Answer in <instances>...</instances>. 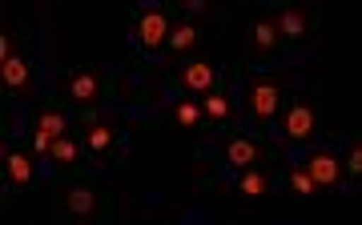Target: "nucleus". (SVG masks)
<instances>
[{
	"label": "nucleus",
	"instance_id": "7",
	"mask_svg": "<svg viewBox=\"0 0 362 225\" xmlns=\"http://www.w3.org/2000/svg\"><path fill=\"white\" fill-rule=\"evenodd\" d=\"M226 161H230V169H254L262 161V153H258V145L250 141V137H233L230 145H226Z\"/></svg>",
	"mask_w": 362,
	"mask_h": 225
},
{
	"label": "nucleus",
	"instance_id": "11",
	"mask_svg": "<svg viewBox=\"0 0 362 225\" xmlns=\"http://www.w3.org/2000/svg\"><path fill=\"white\" fill-rule=\"evenodd\" d=\"M4 169H8V181H13V186H28V181H33V157H28V153L4 149Z\"/></svg>",
	"mask_w": 362,
	"mask_h": 225
},
{
	"label": "nucleus",
	"instance_id": "16",
	"mask_svg": "<svg viewBox=\"0 0 362 225\" xmlns=\"http://www.w3.org/2000/svg\"><path fill=\"white\" fill-rule=\"evenodd\" d=\"M197 44V28L189 25V20H181V25L169 28V49H177V53H189Z\"/></svg>",
	"mask_w": 362,
	"mask_h": 225
},
{
	"label": "nucleus",
	"instance_id": "12",
	"mask_svg": "<svg viewBox=\"0 0 362 225\" xmlns=\"http://www.w3.org/2000/svg\"><path fill=\"white\" fill-rule=\"evenodd\" d=\"M113 141H117L113 125H101V121H97V125H89V129H85V149H89V153H97V157H101V153H109V149H113Z\"/></svg>",
	"mask_w": 362,
	"mask_h": 225
},
{
	"label": "nucleus",
	"instance_id": "9",
	"mask_svg": "<svg viewBox=\"0 0 362 225\" xmlns=\"http://www.w3.org/2000/svg\"><path fill=\"white\" fill-rule=\"evenodd\" d=\"M274 28H278V37H306V8H282V13L274 16Z\"/></svg>",
	"mask_w": 362,
	"mask_h": 225
},
{
	"label": "nucleus",
	"instance_id": "19",
	"mask_svg": "<svg viewBox=\"0 0 362 225\" xmlns=\"http://www.w3.org/2000/svg\"><path fill=\"white\" fill-rule=\"evenodd\" d=\"M69 209L73 213H93L97 209V193L89 186H73L69 189Z\"/></svg>",
	"mask_w": 362,
	"mask_h": 225
},
{
	"label": "nucleus",
	"instance_id": "4",
	"mask_svg": "<svg viewBox=\"0 0 362 225\" xmlns=\"http://www.w3.org/2000/svg\"><path fill=\"white\" fill-rule=\"evenodd\" d=\"M302 169L314 177V186H318V189H330V186L342 181V161H338L330 149H310L306 161H302Z\"/></svg>",
	"mask_w": 362,
	"mask_h": 225
},
{
	"label": "nucleus",
	"instance_id": "22",
	"mask_svg": "<svg viewBox=\"0 0 362 225\" xmlns=\"http://www.w3.org/2000/svg\"><path fill=\"white\" fill-rule=\"evenodd\" d=\"M189 225H197V221H189Z\"/></svg>",
	"mask_w": 362,
	"mask_h": 225
},
{
	"label": "nucleus",
	"instance_id": "18",
	"mask_svg": "<svg viewBox=\"0 0 362 225\" xmlns=\"http://www.w3.org/2000/svg\"><path fill=\"white\" fill-rule=\"evenodd\" d=\"M173 121H177V125H185V129H197V125L206 121V113H202V105H197V101H177V105H173Z\"/></svg>",
	"mask_w": 362,
	"mask_h": 225
},
{
	"label": "nucleus",
	"instance_id": "10",
	"mask_svg": "<svg viewBox=\"0 0 362 225\" xmlns=\"http://www.w3.org/2000/svg\"><path fill=\"white\" fill-rule=\"evenodd\" d=\"M278 28H274V16H262V20H254L250 25V44L258 49V53H270V49H278Z\"/></svg>",
	"mask_w": 362,
	"mask_h": 225
},
{
	"label": "nucleus",
	"instance_id": "14",
	"mask_svg": "<svg viewBox=\"0 0 362 225\" xmlns=\"http://www.w3.org/2000/svg\"><path fill=\"white\" fill-rule=\"evenodd\" d=\"M37 133H45V137H52V141H61V137H69V121L57 113V109H40L37 117Z\"/></svg>",
	"mask_w": 362,
	"mask_h": 225
},
{
	"label": "nucleus",
	"instance_id": "13",
	"mask_svg": "<svg viewBox=\"0 0 362 225\" xmlns=\"http://www.w3.org/2000/svg\"><path fill=\"white\" fill-rule=\"evenodd\" d=\"M0 77H4V85H8L13 93L28 89V61H25V56H13V61H4V65H0Z\"/></svg>",
	"mask_w": 362,
	"mask_h": 225
},
{
	"label": "nucleus",
	"instance_id": "8",
	"mask_svg": "<svg viewBox=\"0 0 362 225\" xmlns=\"http://www.w3.org/2000/svg\"><path fill=\"white\" fill-rule=\"evenodd\" d=\"M270 186H274L270 173L258 169V165H254V169H242L238 177H233V189H238L242 197H266V193H270Z\"/></svg>",
	"mask_w": 362,
	"mask_h": 225
},
{
	"label": "nucleus",
	"instance_id": "21",
	"mask_svg": "<svg viewBox=\"0 0 362 225\" xmlns=\"http://www.w3.org/2000/svg\"><path fill=\"white\" fill-rule=\"evenodd\" d=\"M346 169H350V173H362V145H358V141H354V145H350V157H346Z\"/></svg>",
	"mask_w": 362,
	"mask_h": 225
},
{
	"label": "nucleus",
	"instance_id": "17",
	"mask_svg": "<svg viewBox=\"0 0 362 225\" xmlns=\"http://www.w3.org/2000/svg\"><path fill=\"white\" fill-rule=\"evenodd\" d=\"M230 109H233V105H230V97L218 93V89L202 97V113H206L209 121H226V117H230Z\"/></svg>",
	"mask_w": 362,
	"mask_h": 225
},
{
	"label": "nucleus",
	"instance_id": "6",
	"mask_svg": "<svg viewBox=\"0 0 362 225\" xmlns=\"http://www.w3.org/2000/svg\"><path fill=\"white\" fill-rule=\"evenodd\" d=\"M69 97H73L77 105H97V97H101V77H97V68H73V77H69Z\"/></svg>",
	"mask_w": 362,
	"mask_h": 225
},
{
	"label": "nucleus",
	"instance_id": "20",
	"mask_svg": "<svg viewBox=\"0 0 362 225\" xmlns=\"http://www.w3.org/2000/svg\"><path fill=\"white\" fill-rule=\"evenodd\" d=\"M290 189H294L298 197H314V193H318L314 177H310L306 169H302V165H294V169H290Z\"/></svg>",
	"mask_w": 362,
	"mask_h": 225
},
{
	"label": "nucleus",
	"instance_id": "15",
	"mask_svg": "<svg viewBox=\"0 0 362 225\" xmlns=\"http://www.w3.org/2000/svg\"><path fill=\"white\" fill-rule=\"evenodd\" d=\"M81 153H85V145H77V137L69 133V137H61V141H52L49 161H57V165H69V161H77Z\"/></svg>",
	"mask_w": 362,
	"mask_h": 225
},
{
	"label": "nucleus",
	"instance_id": "2",
	"mask_svg": "<svg viewBox=\"0 0 362 225\" xmlns=\"http://www.w3.org/2000/svg\"><path fill=\"white\" fill-rule=\"evenodd\" d=\"M274 121H278V133L286 141H310L314 129H318V113H314L310 101H290Z\"/></svg>",
	"mask_w": 362,
	"mask_h": 225
},
{
	"label": "nucleus",
	"instance_id": "3",
	"mask_svg": "<svg viewBox=\"0 0 362 225\" xmlns=\"http://www.w3.org/2000/svg\"><path fill=\"white\" fill-rule=\"evenodd\" d=\"M133 40L141 44V49H161V44H169V20L161 8H141V16H137V25H133Z\"/></svg>",
	"mask_w": 362,
	"mask_h": 225
},
{
	"label": "nucleus",
	"instance_id": "5",
	"mask_svg": "<svg viewBox=\"0 0 362 225\" xmlns=\"http://www.w3.org/2000/svg\"><path fill=\"white\" fill-rule=\"evenodd\" d=\"M177 85L185 93H214V85H218V68L209 65V61H189V65L177 68Z\"/></svg>",
	"mask_w": 362,
	"mask_h": 225
},
{
	"label": "nucleus",
	"instance_id": "1",
	"mask_svg": "<svg viewBox=\"0 0 362 225\" xmlns=\"http://www.w3.org/2000/svg\"><path fill=\"white\" fill-rule=\"evenodd\" d=\"M246 109L258 121H274L282 113V80L278 77H254L246 89Z\"/></svg>",
	"mask_w": 362,
	"mask_h": 225
}]
</instances>
